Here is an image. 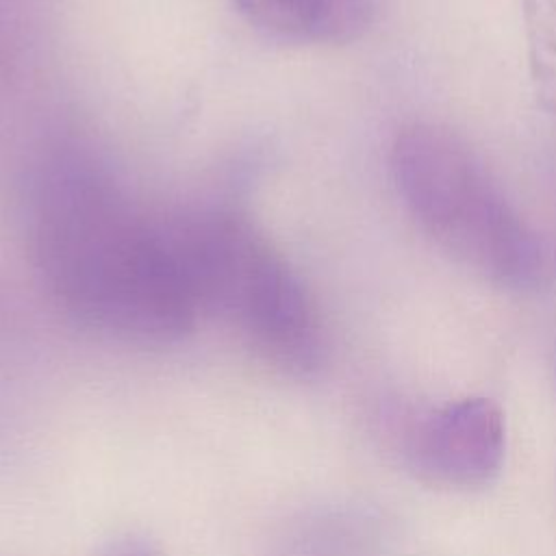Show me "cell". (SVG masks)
Wrapping results in <instances>:
<instances>
[{"instance_id":"cell-1","label":"cell","mask_w":556,"mask_h":556,"mask_svg":"<svg viewBox=\"0 0 556 556\" xmlns=\"http://www.w3.org/2000/svg\"><path fill=\"white\" fill-rule=\"evenodd\" d=\"M33 252L56 304L109 339L169 345L202 315L169 226L150 222L89 167L65 165L41 185Z\"/></svg>"},{"instance_id":"cell-2","label":"cell","mask_w":556,"mask_h":556,"mask_svg":"<svg viewBox=\"0 0 556 556\" xmlns=\"http://www.w3.org/2000/svg\"><path fill=\"white\" fill-rule=\"evenodd\" d=\"M200 306L282 376L304 380L326 363V332L304 282L243 213L217 208L169 224Z\"/></svg>"},{"instance_id":"cell-3","label":"cell","mask_w":556,"mask_h":556,"mask_svg":"<svg viewBox=\"0 0 556 556\" xmlns=\"http://www.w3.org/2000/svg\"><path fill=\"white\" fill-rule=\"evenodd\" d=\"M391 174L413 222L454 263L502 287L536 278L532 232L454 132L434 124L404 128L391 148Z\"/></svg>"},{"instance_id":"cell-4","label":"cell","mask_w":556,"mask_h":556,"mask_svg":"<svg viewBox=\"0 0 556 556\" xmlns=\"http://www.w3.org/2000/svg\"><path fill=\"white\" fill-rule=\"evenodd\" d=\"M400 450L404 465L428 484L486 486L504 465V413L482 395L445 402L402 428Z\"/></svg>"},{"instance_id":"cell-5","label":"cell","mask_w":556,"mask_h":556,"mask_svg":"<svg viewBox=\"0 0 556 556\" xmlns=\"http://www.w3.org/2000/svg\"><path fill=\"white\" fill-rule=\"evenodd\" d=\"M261 30L298 43H343L371 22L374 0H235Z\"/></svg>"},{"instance_id":"cell-6","label":"cell","mask_w":556,"mask_h":556,"mask_svg":"<svg viewBox=\"0 0 556 556\" xmlns=\"http://www.w3.org/2000/svg\"><path fill=\"white\" fill-rule=\"evenodd\" d=\"M521 17L534 98L556 117V0H521Z\"/></svg>"},{"instance_id":"cell-7","label":"cell","mask_w":556,"mask_h":556,"mask_svg":"<svg viewBox=\"0 0 556 556\" xmlns=\"http://www.w3.org/2000/svg\"><path fill=\"white\" fill-rule=\"evenodd\" d=\"M98 556H163L161 547L137 532H124L109 539L100 549Z\"/></svg>"}]
</instances>
